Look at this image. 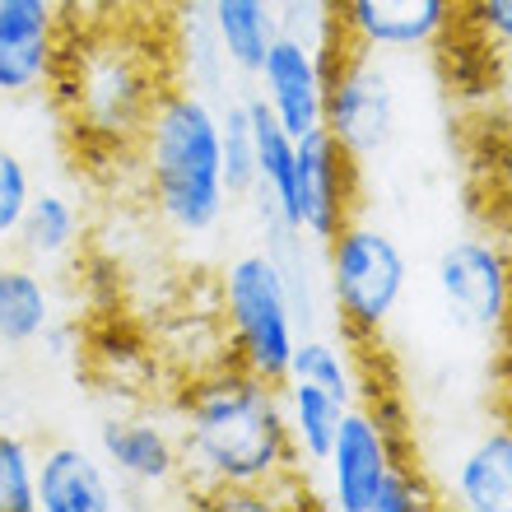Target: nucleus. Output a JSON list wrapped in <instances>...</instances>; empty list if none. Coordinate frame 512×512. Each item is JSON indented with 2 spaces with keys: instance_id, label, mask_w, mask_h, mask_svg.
Segmentation results:
<instances>
[{
  "instance_id": "nucleus-1",
  "label": "nucleus",
  "mask_w": 512,
  "mask_h": 512,
  "mask_svg": "<svg viewBox=\"0 0 512 512\" xmlns=\"http://www.w3.org/2000/svg\"><path fill=\"white\" fill-rule=\"evenodd\" d=\"M182 475L201 499L219 489H270L298 480V457L284 429L280 382L229 364L191 382L177 401Z\"/></svg>"
},
{
  "instance_id": "nucleus-2",
  "label": "nucleus",
  "mask_w": 512,
  "mask_h": 512,
  "mask_svg": "<svg viewBox=\"0 0 512 512\" xmlns=\"http://www.w3.org/2000/svg\"><path fill=\"white\" fill-rule=\"evenodd\" d=\"M140 173L149 205L182 238H205L229 215L219 112L196 89H168L154 98L140 126Z\"/></svg>"
},
{
  "instance_id": "nucleus-3",
  "label": "nucleus",
  "mask_w": 512,
  "mask_h": 512,
  "mask_svg": "<svg viewBox=\"0 0 512 512\" xmlns=\"http://www.w3.org/2000/svg\"><path fill=\"white\" fill-rule=\"evenodd\" d=\"M219 303H224V317H229L233 364L266 382H284L298 345V308L280 256H233L224 275H219Z\"/></svg>"
},
{
  "instance_id": "nucleus-4",
  "label": "nucleus",
  "mask_w": 512,
  "mask_h": 512,
  "mask_svg": "<svg viewBox=\"0 0 512 512\" xmlns=\"http://www.w3.org/2000/svg\"><path fill=\"white\" fill-rule=\"evenodd\" d=\"M326 289H331L336 317L354 336H378L405 303L410 256L382 224L354 215L326 243Z\"/></svg>"
},
{
  "instance_id": "nucleus-5",
  "label": "nucleus",
  "mask_w": 512,
  "mask_h": 512,
  "mask_svg": "<svg viewBox=\"0 0 512 512\" xmlns=\"http://www.w3.org/2000/svg\"><path fill=\"white\" fill-rule=\"evenodd\" d=\"M326 61V98H322V131H331L350 149L354 163L378 159L396 140L401 126V98L396 80L373 52H322Z\"/></svg>"
},
{
  "instance_id": "nucleus-6",
  "label": "nucleus",
  "mask_w": 512,
  "mask_h": 512,
  "mask_svg": "<svg viewBox=\"0 0 512 512\" xmlns=\"http://www.w3.org/2000/svg\"><path fill=\"white\" fill-rule=\"evenodd\" d=\"M433 294L447 322L480 340L512 336V252L494 238H457L433 261Z\"/></svg>"
},
{
  "instance_id": "nucleus-7",
  "label": "nucleus",
  "mask_w": 512,
  "mask_h": 512,
  "mask_svg": "<svg viewBox=\"0 0 512 512\" xmlns=\"http://www.w3.org/2000/svg\"><path fill=\"white\" fill-rule=\"evenodd\" d=\"M331 47L373 56L433 52L457 19V0H326Z\"/></svg>"
},
{
  "instance_id": "nucleus-8",
  "label": "nucleus",
  "mask_w": 512,
  "mask_h": 512,
  "mask_svg": "<svg viewBox=\"0 0 512 512\" xmlns=\"http://www.w3.org/2000/svg\"><path fill=\"white\" fill-rule=\"evenodd\" d=\"M401 424H391L382 410L368 405H345L336 429V443L326 452V499L340 512H373L382 480L391 475V466H401Z\"/></svg>"
},
{
  "instance_id": "nucleus-9",
  "label": "nucleus",
  "mask_w": 512,
  "mask_h": 512,
  "mask_svg": "<svg viewBox=\"0 0 512 512\" xmlns=\"http://www.w3.org/2000/svg\"><path fill=\"white\" fill-rule=\"evenodd\" d=\"M154 98H159V89L149 84L145 66L117 42L94 47L84 56V66H75V122L84 117L89 131L108 135V140L140 135Z\"/></svg>"
},
{
  "instance_id": "nucleus-10",
  "label": "nucleus",
  "mask_w": 512,
  "mask_h": 512,
  "mask_svg": "<svg viewBox=\"0 0 512 512\" xmlns=\"http://www.w3.org/2000/svg\"><path fill=\"white\" fill-rule=\"evenodd\" d=\"M354 168L350 149L331 131L298 135L294 154V219L308 243L326 247L354 219Z\"/></svg>"
},
{
  "instance_id": "nucleus-11",
  "label": "nucleus",
  "mask_w": 512,
  "mask_h": 512,
  "mask_svg": "<svg viewBox=\"0 0 512 512\" xmlns=\"http://www.w3.org/2000/svg\"><path fill=\"white\" fill-rule=\"evenodd\" d=\"M261 89L256 94L266 98V108L280 117V126L289 135H308L322 126V98H326V61L322 47L298 33H284L270 42L266 61L252 75Z\"/></svg>"
},
{
  "instance_id": "nucleus-12",
  "label": "nucleus",
  "mask_w": 512,
  "mask_h": 512,
  "mask_svg": "<svg viewBox=\"0 0 512 512\" xmlns=\"http://www.w3.org/2000/svg\"><path fill=\"white\" fill-rule=\"evenodd\" d=\"M98 457L135 489H168L182 475V447L159 419L112 415L98 424Z\"/></svg>"
},
{
  "instance_id": "nucleus-13",
  "label": "nucleus",
  "mask_w": 512,
  "mask_h": 512,
  "mask_svg": "<svg viewBox=\"0 0 512 512\" xmlns=\"http://www.w3.org/2000/svg\"><path fill=\"white\" fill-rule=\"evenodd\" d=\"M122 494L108 461L80 443H52L38 457V512H117Z\"/></svg>"
},
{
  "instance_id": "nucleus-14",
  "label": "nucleus",
  "mask_w": 512,
  "mask_h": 512,
  "mask_svg": "<svg viewBox=\"0 0 512 512\" xmlns=\"http://www.w3.org/2000/svg\"><path fill=\"white\" fill-rule=\"evenodd\" d=\"M443 499L461 512H512V429L494 424L457 452Z\"/></svg>"
},
{
  "instance_id": "nucleus-15",
  "label": "nucleus",
  "mask_w": 512,
  "mask_h": 512,
  "mask_svg": "<svg viewBox=\"0 0 512 512\" xmlns=\"http://www.w3.org/2000/svg\"><path fill=\"white\" fill-rule=\"evenodd\" d=\"M56 19L0 10V98H28L56 75Z\"/></svg>"
},
{
  "instance_id": "nucleus-16",
  "label": "nucleus",
  "mask_w": 512,
  "mask_h": 512,
  "mask_svg": "<svg viewBox=\"0 0 512 512\" xmlns=\"http://www.w3.org/2000/svg\"><path fill=\"white\" fill-rule=\"evenodd\" d=\"M205 19L215 33L224 66L252 80L280 38V0H205Z\"/></svg>"
},
{
  "instance_id": "nucleus-17",
  "label": "nucleus",
  "mask_w": 512,
  "mask_h": 512,
  "mask_svg": "<svg viewBox=\"0 0 512 512\" xmlns=\"http://www.w3.org/2000/svg\"><path fill=\"white\" fill-rule=\"evenodd\" d=\"M56 303L33 261L0 256V350H28L52 326Z\"/></svg>"
},
{
  "instance_id": "nucleus-18",
  "label": "nucleus",
  "mask_w": 512,
  "mask_h": 512,
  "mask_svg": "<svg viewBox=\"0 0 512 512\" xmlns=\"http://www.w3.org/2000/svg\"><path fill=\"white\" fill-rule=\"evenodd\" d=\"M280 405H284V429H289V447L303 471H322L326 452L336 443V429H340V415L345 405L331 396V391L312 387V382H298V378H284L280 382Z\"/></svg>"
},
{
  "instance_id": "nucleus-19",
  "label": "nucleus",
  "mask_w": 512,
  "mask_h": 512,
  "mask_svg": "<svg viewBox=\"0 0 512 512\" xmlns=\"http://www.w3.org/2000/svg\"><path fill=\"white\" fill-rule=\"evenodd\" d=\"M80 210L70 196L61 191H33V201H28L24 219H19V233H14V252L33 261V266H61L75 256L80 247Z\"/></svg>"
},
{
  "instance_id": "nucleus-20",
  "label": "nucleus",
  "mask_w": 512,
  "mask_h": 512,
  "mask_svg": "<svg viewBox=\"0 0 512 512\" xmlns=\"http://www.w3.org/2000/svg\"><path fill=\"white\" fill-rule=\"evenodd\" d=\"M284 378H298V382H312V387L331 391L340 405L359 401V378H354V368H350V354L326 336H298Z\"/></svg>"
},
{
  "instance_id": "nucleus-21",
  "label": "nucleus",
  "mask_w": 512,
  "mask_h": 512,
  "mask_svg": "<svg viewBox=\"0 0 512 512\" xmlns=\"http://www.w3.org/2000/svg\"><path fill=\"white\" fill-rule=\"evenodd\" d=\"M0 512H38V452L10 429H0Z\"/></svg>"
},
{
  "instance_id": "nucleus-22",
  "label": "nucleus",
  "mask_w": 512,
  "mask_h": 512,
  "mask_svg": "<svg viewBox=\"0 0 512 512\" xmlns=\"http://www.w3.org/2000/svg\"><path fill=\"white\" fill-rule=\"evenodd\" d=\"M219 149H224V182L229 196H252L256 187V140L247 122V103H229L219 112Z\"/></svg>"
},
{
  "instance_id": "nucleus-23",
  "label": "nucleus",
  "mask_w": 512,
  "mask_h": 512,
  "mask_svg": "<svg viewBox=\"0 0 512 512\" xmlns=\"http://www.w3.org/2000/svg\"><path fill=\"white\" fill-rule=\"evenodd\" d=\"M33 173H28V163L14 154V149L0 145V252L14 243V233H19V219H24L28 201H33Z\"/></svg>"
},
{
  "instance_id": "nucleus-24",
  "label": "nucleus",
  "mask_w": 512,
  "mask_h": 512,
  "mask_svg": "<svg viewBox=\"0 0 512 512\" xmlns=\"http://www.w3.org/2000/svg\"><path fill=\"white\" fill-rule=\"evenodd\" d=\"M475 28L489 47L512 52V0H475Z\"/></svg>"
},
{
  "instance_id": "nucleus-25",
  "label": "nucleus",
  "mask_w": 512,
  "mask_h": 512,
  "mask_svg": "<svg viewBox=\"0 0 512 512\" xmlns=\"http://www.w3.org/2000/svg\"><path fill=\"white\" fill-rule=\"evenodd\" d=\"M499 396H503V424L512 429V336L503 340V378H499Z\"/></svg>"
},
{
  "instance_id": "nucleus-26",
  "label": "nucleus",
  "mask_w": 512,
  "mask_h": 512,
  "mask_svg": "<svg viewBox=\"0 0 512 512\" xmlns=\"http://www.w3.org/2000/svg\"><path fill=\"white\" fill-rule=\"evenodd\" d=\"M0 10H10V14H38V19H56V0H0Z\"/></svg>"
},
{
  "instance_id": "nucleus-27",
  "label": "nucleus",
  "mask_w": 512,
  "mask_h": 512,
  "mask_svg": "<svg viewBox=\"0 0 512 512\" xmlns=\"http://www.w3.org/2000/svg\"><path fill=\"white\" fill-rule=\"evenodd\" d=\"M508 173H512V149H508Z\"/></svg>"
},
{
  "instance_id": "nucleus-28",
  "label": "nucleus",
  "mask_w": 512,
  "mask_h": 512,
  "mask_svg": "<svg viewBox=\"0 0 512 512\" xmlns=\"http://www.w3.org/2000/svg\"><path fill=\"white\" fill-rule=\"evenodd\" d=\"M182 5H191V0H182Z\"/></svg>"
}]
</instances>
